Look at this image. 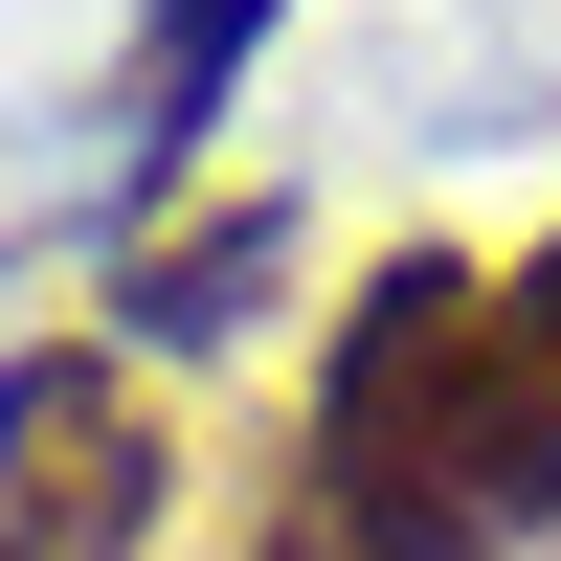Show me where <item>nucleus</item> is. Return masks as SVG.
<instances>
[{
    "label": "nucleus",
    "mask_w": 561,
    "mask_h": 561,
    "mask_svg": "<svg viewBox=\"0 0 561 561\" xmlns=\"http://www.w3.org/2000/svg\"><path fill=\"white\" fill-rule=\"evenodd\" d=\"M517 517L539 494H517V427H494V270L472 248L359 270L314 427H293V539L314 561H494Z\"/></svg>",
    "instance_id": "1"
},
{
    "label": "nucleus",
    "mask_w": 561,
    "mask_h": 561,
    "mask_svg": "<svg viewBox=\"0 0 561 561\" xmlns=\"http://www.w3.org/2000/svg\"><path fill=\"white\" fill-rule=\"evenodd\" d=\"M135 539H158V404H135V359L23 337L0 359V561H135Z\"/></svg>",
    "instance_id": "2"
},
{
    "label": "nucleus",
    "mask_w": 561,
    "mask_h": 561,
    "mask_svg": "<svg viewBox=\"0 0 561 561\" xmlns=\"http://www.w3.org/2000/svg\"><path fill=\"white\" fill-rule=\"evenodd\" d=\"M270 270H293V225H270V203H225V225H158V248H135V337H158V359L248 337V314H270Z\"/></svg>",
    "instance_id": "3"
},
{
    "label": "nucleus",
    "mask_w": 561,
    "mask_h": 561,
    "mask_svg": "<svg viewBox=\"0 0 561 561\" xmlns=\"http://www.w3.org/2000/svg\"><path fill=\"white\" fill-rule=\"evenodd\" d=\"M494 427H517V494L561 517V225L494 270Z\"/></svg>",
    "instance_id": "4"
},
{
    "label": "nucleus",
    "mask_w": 561,
    "mask_h": 561,
    "mask_svg": "<svg viewBox=\"0 0 561 561\" xmlns=\"http://www.w3.org/2000/svg\"><path fill=\"white\" fill-rule=\"evenodd\" d=\"M248 45H270V0H158V23H135V158H180Z\"/></svg>",
    "instance_id": "5"
}]
</instances>
